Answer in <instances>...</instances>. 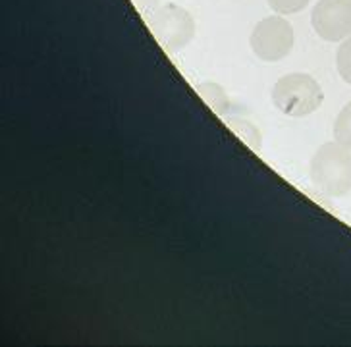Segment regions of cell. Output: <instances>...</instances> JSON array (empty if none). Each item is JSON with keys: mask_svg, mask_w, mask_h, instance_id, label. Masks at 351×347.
Listing matches in <instances>:
<instances>
[{"mask_svg": "<svg viewBox=\"0 0 351 347\" xmlns=\"http://www.w3.org/2000/svg\"><path fill=\"white\" fill-rule=\"evenodd\" d=\"M334 141L351 151V101L341 108L334 122Z\"/></svg>", "mask_w": 351, "mask_h": 347, "instance_id": "8992f818", "label": "cell"}, {"mask_svg": "<svg viewBox=\"0 0 351 347\" xmlns=\"http://www.w3.org/2000/svg\"><path fill=\"white\" fill-rule=\"evenodd\" d=\"M293 27L282 16H269L261 20L251 31L249 45L258 60L278 62L286 58L293 49Z\"/></svg>", "mask_w": 351, "mask_h": 347, "instance_id": "3957f363", "label": "cell"}, {"mask_svg": "<svg viewBox=\"0 0 351 347\" xmlns=\"http://www.w3.org/2000/svg\"><path fill=\"white\" fill-rule=\"evenodd\" d=\"M336 68L343 82L351 85V37L343 39L336 52Z\"/></svg>", "mask_w": 351, "mask_h": 347, "instance_id": "52a82bcc", "label": "cell"}, {"mask_svg": "<svg viewBox=\"0 0 351 347\" xmlns=\"http://www.w3.org/2000/svg\"><path fill=\"white\" fill-rule=\"evenodd\" d=\"M309 174L319 191L328 197H346L351 191V151L338 141L324 143L313 154Z\"/></svg>", "mask_w": 351, "mask_h": 347, "instance_id": "6da1fadb", "label": "cell"}, {"mask_svg": "<svg viewBox=\"0 0 351 347\" xmlns=\"http://www.w3.org/2000/svg\"><path fill=\"white\" fill-rule=\"evenodd\" d=\"M267 2H269L270 8L276 14H280V16L298 14V12H301L309 4V0H267Z\"/></svg>", "mask_w": 351, "mask_h": 347, "instance_id": "ba28073f", "label": "cell"}, {"mask_svg": "<svg viewBox=\"0 0 351 347\" xmlns=\"http://www.w3.org/2000/svg\"><path fill=\"white\" fill-rule=\"evenodd\" d=\"M149 23L156 39L162 43L168 51H182L195 35V21L191 18V14L172 2L158 6L151 12Z\"/></svg>", "mask_w": 351, "mask_h": 347, "instance_id": "277c9868", "label": "cell"}, {"mask_svg": "<svg viewBox=\"0 0 351 347\" xmlns=\"http://www.w3.org/2000/svg\"><path fill=\"white\" fill-rule=\"evenodd\" d=\"M324 101V91L309 73H288L272 87V102L280 112L291 118H305L317 112Z\"/></svg>", "mask_w": 351, "mask_h": 347, "instance_id": "7a4b0ae2", "label": "cell"}, {"mask_svg": "<svg viewBox=\"0 0 351 347\" xmlns=\"http://www.w3.org/2000/svg\"><path fill=\"white\" fill-rule=\"evenodd\" d=\"M311 23L324 41L348 39L351 37V0H319L311 12Z\"/></svg>", "mask_w": 351, "mask_h": 347, "instance_id": "5b68a950", "label": "cell"}]
</instances>
